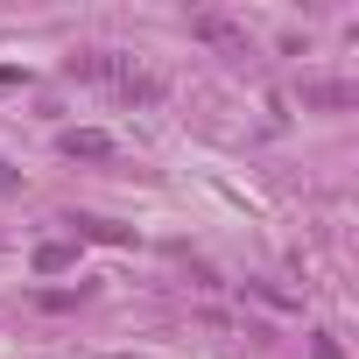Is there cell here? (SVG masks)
Masks as SVG:
<instances>
[{"label": "cell", "instance_id": "cell-1", "mask_svg": "<svg viewBox=\"0 0 359 359\" xmlns=\"http://www.w3.org/2000/svg\"><path fill=\"white\" fill-rule=\"evenodd\" d=\"M71 78H85V85H106L120 106H162V78H155L148 64L120 57V50H78V57H71Z\"/></svg>", "mask_w": 359, "mask_h": 359}, {"label": "cell", "instance_id": "cell-2", "mask_svg": "<svg viewBox=\"0 0 359 359\" xmlns=\"http://www.w3.org/2000/svg\"><path fill=\"white\" fill-rule=\"evenodd\" d=\"M57 148H64L71 162H113V155H120V141H113L106 127H64Z\"/></svg>", "mask_w": 359, "mask_h": 359}, {"label": "cell", "instance_id": "cell-3", "mask_svg": "<svg viewBox=\"0 0 359 359\" xmlns=\"http://www.w3.org/2000/svg\"><path fill=\"white\" fill-rule=\"evenodd\" d=\"M191 36H198V43H219V50H233V57H247V29L226 22V15H191Z\"/></svg>", "mask_w": 359, "mask_h": 359}, {"label": "cell", "instance_id": "cell-4", "mask_svg": "<svg viewBox=\"0 0 359 359\" xmlns=\"http://www.w3.org/2000/svg\"><path fill=\"white\" fill-rule=\"evenodd\" d=\"M359 99V85H345V78H303V106H317V113H345Z\"/></svg>", "mask_w": 359, "mask_h": 359}, {"label": "cell", "instance_id": "cell-5", "mask_svg": "<svg viewBox=\"0 0 359 359\" xmlns=\"http://www.w3.org/2000/svg\"><path fill=\"white\" fill-rule=\"evenodd\" d=\"M64 268H78V240H43L36 247V275H64Z\"/></svg>", "mask_w": 359, "mask_h": 359}, {"label": "cell", "instance_id": "cell-6", "mask_svg": "<svg viewBox=\"0 0 359 359\" xmlns=\"http://www.w3.org/2000/svg\"><path fill=\"white\" fill-rule=\"evenodd\" d=\"M78 240H106V247H127V226H113V219H64Z\"/></svg>", "mask_w": 359, "mask_h": 359}, {"label": "cell", "instance_id": "cell-7", "mask_svg": "<svg viewBox=\"0 0 359 359\" xmlns=\"http://www.w3.org/2000/svg\"><path fill=\"white\" fill-rule=\"evenodd\" d=\"M15 184H22V176H15V169H8V162H0V191H15Z\"/></svg>", "mask_w": 359, "mask_h": 359}]
</instances>
